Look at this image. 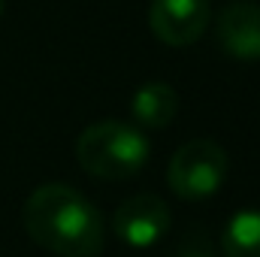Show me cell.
Returning a JSON list of instances; mask_svg holds the SVG:
<instances>
[{
  "mask_svg": "<svg viewBox=\"0 0 260 257\" xmlns=\"http://www.w3.org/2000/svg\"><path fill=\"white\" fill-rule=\"evenodd\" d=\"M21 221L34 245L58 257H97L106 242L100 209L64 182L34 188L24 200Z\"/></svg>",
  "mask_w": 260,
  "mask_h": 257,
  "instance_id": "cell-1",
  "label": "cell"
},
{
  "mask_svg": "<svg viewBox=\"0 0 260 257\" xmlns=\"http://www.w3.org/2000/svg\"><path fill=\"white\" fill-rule=\"evenodd\" d=\"M148 157H151V142L145 130L121 118L94 121L76 139V164L94 179L106 182L133 179L136 173H142Z\"/></svg>",
  "mask_w": 260,
  "mask_h": 257,
  "instance_id": "cell-2",
  "label": "cell"
},
{
  "mask_svg": "<svg viewBox=\"0 0 260 257\" xmlns=\"http://www.w3.org/2000/svg\"><path fill=\"white\" fill-rule=\"evenodd\" d=\"M230 157L215 139H191L173 151L167 167V185L179 200H209L224 188Z\"/></svg>",
  "mask_w": 260,
  "mask_h": 257,
  "instance_id": "cell-3",
  "label": "cell"
},
{
  "mask_svg": "<svg viewBox=\"0 0 260 257\" xmlns=\"http://www.w3.org/2000/svg\"><path fill=\"white\" fill-rule=\"evenodd\" d=\"M173 227V212L164 197L157 194H133L112 212V230L130 248H151L157 245Z\"/></svg>",
  "mask_w": 260,
  "mask_h": 257,
  "instance_id": "cell-4",
  "label": "cell"
},
{
  "mask_svg": "<svg viewBox=\"0 0 260 257\" xmlns=\"http://www.w3.org/2000/svg\"><path fill=\"white\" fill-rule=\"evenodd\" d=\"M209 18H212L209 0H151L148 3L151 34L173 49L194 46L206 34Z\"/></svg>",
  "mask_w": 260,
  "mask_h": 257,
  "instance_id": "cell-5",
  "label": "cell"
},
{
  "mask_svg": "<svg viewBox=\"0 0 260 257\" xmlns=\"http://www.w3.org/2000/svg\"><path fill=\"white\" fill-rule=\"evenodd\" d=\"M215 37L224 55L236 61H260V3L233 0L215 18Z\"/></svg>",
  "mask_w": 260,
  "mask_h": 257,
  "instance_id": "cell-6",
  "label": "cell"
},
{
  "mask_svg": "<svg viewBox=\"0 0 260 257\" xmlns=\"http://www.w3.org/2000/svg\"><path fill=\"white\" fill-rule=\"evenodd\" d=\"M130 115L133 124L142 130H164L173 124V118L179 115V94L173 85L167 82H145L136 88V94L130 97Z\"/></svg>",
  "mask_w": 260,
  "mask_h": 257,
  "instance_id": "cell-7",
  "label": "cell"
},
{
  "mask_svg": "<svg viewBox=\"0 0 260 257\" xmlns=\"http://www.w3.org/2000/svg\"><path fill=\"white\" fill-rule=\"evenodd\" d=\"M224 257H260V209H239L224 233H221Z\"/></svg>",
  "mask_w": 260,
  "mask_h": 257,
  "instance_id": "cell-8",
  "label": "cell"
},
{
  "mask_svg": "<svg viewBox=\"0 0 260 257\" xmlns=\"http://www.w3.org/2000/svg\"><path fill=\"white\" fill-rule=\"evenodd\" d=\"M173 257H215V251H212V245H209L206 236H191V239H185L179 245V251Z\"/></svg>",
  "mask_w": 260,
  "mask_h": 257,
  "instance_id": "cell-9",
  "label": "cell"
},
{
  "mask_svg": "<svg viewBox=\"0 0 260 257\" xmlns=\"http://www.w3.org/2000/svg\"><path fill=\"white\" fill-rule=\"evenodd\" d=\"M0 15H3V0H0Z\"/></svg>",
  "mask_w": 260,
  "mask_h": 257,
  "instance_id": "cell-10",
  "label": "cell"
}]
</instances>
